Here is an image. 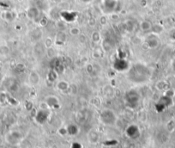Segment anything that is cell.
<instances>
[{
	"instance_id": "6da1fadb",
	"label": "cell",
	"mask_w": 175,
	"mask_h": 148,
	"mask_svg": "<svg viewBox=\"0 0 175 148\" xmlns=\"http://www.w3.org/2000/svg\"><path fill=\"white\" fill-rule=\"evenodd\" d=\"M150 69L143 64L137 63L128 69V78L131 83L141 84L146 83L150 78Z\"/></svg>"
},
{
	"instance_id": "7a4b0ae2",
	"label": "cell",
	"mask_w": 175,
	"mask_h": 148,
	"mask_svg": "<svg viewBox=\"0 0 175 148\" xmlns=\"http://www.w3.org/2000/svg\"><path fill=\"white\" fill-rule=\"evenodd\" d=\"M125 98H126V102L130 105V106H135L139 102V95L138 93L134 91V90H130V91H128L126 93V96H125Z\"/></svg>"
},
{
	"instance_id": "3957f363",
	"label": "cell",
	"mask_w": 175,
	"mask_h": 148,
	"mask_svg": "<svg viewBox=\"0 0 175 148\" xmlns=\"http://www.w3.org/2000/svg\"><path fill=\"white\" fill-rule=\"evenodd\" d=\"M113 67L118 72H125L130 68L129 63L127 62V60L125 59H122V58H119L114 61Z\"/></svg>"
},
{
	"instance_id": "277c9868",
	"label": "cell",
	"mask_w": 175,
	"mask_h": 148,
	"mask_svg": "<svg viewBox=\"0 0 175 148\" xmlns=\"http://www.w3.org/2000/svg\"><path fill=\"white\" fill-rule=\"evenodd\" d=\"M100 119L105 124H113L116 120V117L112 111L104 110L100 114Z\"/></svg>"
},
{
	"instance_id": "5b68a950",
	"label": "cell",
	"mask_w": 175,
	"mask_h": 148,
	"mask_svg": "<svg viewBox=\"0 0 175 148\" xmlns=\"http://www.w3.org/2000/svg\"><path fill=\"white\" fill-rule=\"evenodd\" d=\"M27 17L30 20H34L35 21L37 18L40 17V10L37 7H29L27 10Z\"/></svg>"
},
{
	"instance_id": "8992f818",
	"label": "cell",
	"mask_w": 175,
	"mask_h": 148,
	"mask_svg": "<svg viewBox=\"0 0 175 148\" xmlns=\"http://www.w3.org/2000/svg\"><path fill=\"white\" fill-rule=\"evenodd\" d=\"M127 134L130 138H137V136L139 134L138 128L136 126H130L127 128Z\"/></svg>"
},
{
	"instance_id": "52a82bcc",
	"label": "cell",
	"mask_w": 175,
	"mask_h": 148,
	"mask_svg": "<svg viewBox=\"0 0 175 148\" xmlns=\"http://www.w3.org/2000/svg\"><path fill=\"white\" fill-rule=\"evenodd\" d=\"M105 7L109 10V12L113 11L116 8V2L114 0H106L104 3Z\"/></svg>"
},
{
	"instance_id": "ba28073f",
	"label": "cell",
	"mask_w": 175,
	"mask_h": 148,
	"mask_svg": "<svg viewBox=\"0 0 175 148\" xmlns=\"http://www.w3.org/2000/svg\"><path fill=\"white\" fill-rule=\"evenodd\" d=\"M152 24L150 23V21H147V20H144L143 22H141L140 24V28L143 30V31H149L150 29H152Z\"/></svg>"
},
{
	"instance_id": "9c48e42d",
	"label": "cell",
	"mask_w": 175,
	"mask_h": 148,
	"mask_svg": "<svg viewBox=\"0 0 175 148\" xmlns=\"http://www.w3.org/2000/svg\"><path fill=\"white\" fill-rule=\"evenodd\" d=\"M37 115H40V116H36L37 121H38L39 122H40V123H43V122L47 120V114L46 113L45 110H40Z\"/></svg>"
},
{
	"instance_id": "30bf717a",
	"label": "cell",
	"mask_w": 175,
	"mask_h": 148,
	"mask_svg": "<svg viewBox=\"0 0 175 148\" xmlns=\"http://www.w3.org/2000/svg\"><path fill=\"white\" fill-rule=\"evenodd\" d=\"M147 42H148L150 48H156L158 46V40H156V39L147 40Z\"/></svg>"
},
{
	"instance_id": "8fae6325",
	"label": "cell",
	"mask_w": 175,
	"mask_h": 148,
	"mask_svg": "<svg viewBox=\"0 0 175 148\" xmlns=\"http://www.w3.org/2000/svg\"><path fill=\"white\" fill-rule=\"evenodd\" d=\"M58 89L61 90V91H65V90H67V88H68V84H67L65 81H60V82L58 84Z\"/></svg>"
},
{
	"instance_id": "7c38bea8",
	"label": "cell",
	"mask_w": 175,
	"mask_h": 148,
	"mask_svg": "<svg viewBox=\"0 0 175 148\" xmlns=\"http://www.w3.org/2000/svg\"><path fill=\"white\" fill-rule=\"evenodd\" d=\"M4 19H6L7 21H12L13 20V14L12 12H5V16H4Z\"/></svg>"
},
{
	"instance_id": "4fadbf2b",
	"label": "cell",
	"mask_w": 175,
	"mask_h": 148,
	"mask_svg": "<svg viewBox=\"0 0 175 148\" xmlns=\"http://www.w3.org/2000/svg\"><path fill=\"white\" fill-rule=\"evenodd\" d=\"M70 32L72 35H77L78 34H80V29L78 28H71Z\"/></svg>"
},
{
	"instance_id": "5bb4252c",
	"label": "cell",
	"mask_w": 175,
	"mask_h": 148,
	"mask_svg": "<svg viewBox=\"0 0 175 148\" xmlns=\"http://www.w3.org/2000/svg\"><path fill=\"white\" fill-rule=\"evenodd\" d=\"M170 36H171L173 39H174L175 40V28H174V29L171 31V33H170Z\"/></svg>"
},
{
	"instance_id": "9a60e30c",
	"label": "cell",
	"mask_w": 175,
	"mask_h": 148,
	"mask_svg": "<svg viewBox=\"0 0 175 148\" xmlns=\"http://www.w3.org/2000/svg\"><path fill=\"white\" fill-rule=\"evenodd\" d=\"M82 2H84V3H89V2H91L92 0H82Z\"/></svg>"
},
{
	"instance_id": "2e32d148",
	"label": "cell",
	"mask_w": 175,
	"mask_h": 148,
	"mask_svg": "<svg viewBox=\"0 0 175 148\" xmlns=\"http://www.w3.org/2000/svg\"><path fill=\"white\" fill-rule=\"evenodd\" d=\"M173 67H174V70L175 71V59L174 61V63H173Z\"/></svg>"
}]
</instances>
